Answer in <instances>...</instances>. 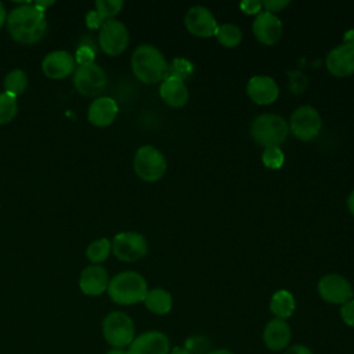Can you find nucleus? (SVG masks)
I'll return each instance as SVG.
<instances>
[{
    "label": "nucleus",
    "instance_id": "f257e3e1",
    "mask_svg": "<svg viewBox=\"0 0 354 354\" xmlns=\"http://www.w3.org/2000/svg\"><path fill=\"white\" fill-rule=\"evenodd\" d=\"M10 36L21 44H35L43 39L47 30L44 11L33 3L14 7L6 19Z\"/></svg>",
    "mask_w": 354,
    "mask_h": 354
},
{
    "label": "nucleus",
    "instance_id": "f03ea898",
    "mask_svg": "<svg viewBox=\"0 0 354 354\" xmlns=\"http://www.w3.org/2000/svg\"><path fill=\"white\" fill-rule=\"evenodd\" d=\"M131 71L140 82L153 84L162 82L167 76L169 62L158 47L145 43L137 46L133 51Z\"/></svg>",
    "mask_w": 354,
    "mask_h": 354
},
{
    "label": "nucleus",
    "instance_id": "7ed1b4c3",
    "mask_svg": "<svg viewBox=\"0 0 354 354\" xmlns=\"http://www.w3.org/2000/svg\"><path fill=\"white\" fill-rule=\"evenodd\" d=\"M106 292L113 303L131 306L144 301L148 293V283L136 271H122L109 279Z\"/></svg>",
    "mask_w": 354,
    "mask_h": 354
},
{
    "label": "nucleus",
    "instance_id": "20e7f679",
    "mask_svg": "<svg viewBox=\"0 0 354 354\" xmlns=\"http://www.w3.org/2000/svg\"><path fill=\"white\" fill-rule=\"evenodd\" d=\"M288 122L277 113L257 115L250 123V136L263 148L279 147L288 138Z\"/></svg>",
    "mask_w": 354,
    "mask_h": 354
},
{
    "label": "nucleus",
    "instance_id": "39448f33",
    "mask_svg": "<svg viewBox=\"0 0 354 354\" xmlns=\"http://www.w3.org/2000/svg\"><path fill=\"white\" fill-rule=\"evenodd\" d=\"M102 335L113 348H126L136 337L134 322L123 311H112L102 321Z\"/></svg>",
    "mask_w": 354,
    "mask_h": 354
},
{
    "label": "nucleus",
    "instance_id": "423d86ee",
    "mask_svg": "<svg viewBox=\"0 0 354 354\" xmlns=\"http://www.w3.org/2000/svg\"><path fill=\"white\" fill-rule=\"evenodd\" d=\"M133 167L141 180L153 183L163 177L167 169V162L158 148L152 145H142L134 153Z\"/></svg>",
    "mask_w": 354,
    "mask_h": 354
},
{
    "label": "nucleus",
    "instance_id": "0eeeda50",
    "mask_svg": "<svg viewBox=\"0 0 354 354\" xmlns=\"http://www.w3.org/2000/svg\"><path fill=\"white\" fill-rule=\"evenodd\" d=\"M112 253L116 259L131 263L137 261L148 253V242L145 236L136 231H123L113 236L111 242Z\"/></svg>",
    "mask_w": 354,
    "mask_h": 354
},
{
    "label": "nucleus",
    "instance_id": "6e6552de",
    "mask_svg": "<svg viewBox=\"0 0 354 354\" xmlns=\"http://www.w3.org/2000/svg\"><path fill=\"white\" fill-rule=\"evenodd\" d=\"M289 131L301 141H310L315 138L322 127L321 115L311 105H301L296 108L288 122Z\"/></svg>",
    "mask_w": 354,
    "mask_h": 354
},
{
    "label": "nucleus",
    "instance_id": "1a4fd4ad",
    "mask_svg": "<svg viewBox=\"0 0 354 354\" xmlns=\"http://www.w3.org/2000/svg\"><path fill=\"white\" fill-rule=\"evenodd\" d=\"M106 83L108 79L105 71L94 62L77 65L73 72V86L86 97H100L106 87Z\"/></svg>",
    "mask_w": 354,
    "mask_h": 354
},
{
    "label": "nucleus",
    "instance_id": "9d476101",
    "mask_svg": "<svg viewBox=\"0 0 354 354\" xmlns=\"http://www.w3.org/2000/svg\"><path fill=\"white\" fill-rule=\"evenodd\" d=\"M98 44L101 50L112 57L122 54L129 44V30L119 19H106L98 33Z\"/></svg>",
    "mask_w": 354,
    "mask_h": 354
},
{
    "label": "nucleus",
    "instance_id": "9b49d317",
    "mask_svg": "<svg viewBox=\"0 0 354 354\" xmlns=\"http://www.w3.org/2000/svg\"><path fill=\"white\" fill-rule=\"evenodd\" d=\"M319 297L329 304H343L353 299V286L348 279L340 274H325L317 283Z\"/></svg>",
    "mask_w": 354,
    "mask_h": 354
},
{
    "label": "nucleus",
    "instance_id": "f8f14e48",
    "mask_svg": "<svg viewBox=\"0 0 354 354\" xmlns=\"http://www.w3.org/2000/svg\"><path fill=\"white\" fill-rule=\"evenodd\" d=\"M184 25L187 30L198 37L214 36L218 26L213 12L205 6H192L184 15Z\"/></svg>",
    "mask_w": 354,
    "mask_h": 354
},
{
    "label": "nucleus",
    "instance_id": "ddd939ff",
    "mask_svg": "<svg viewBox=\"0 0 354 354\" xmlns=\"http://www.w3.org/2000/svg\"><path fill=\"white\" fill-rule=\"evenodd\" d=\"M129 354H169L170 340L160 330H147L134 337L127 347Z\"/></svg>",
    "mask_w": 354,
    "mask_h": 354
},
{
    "label": "nucleus",
    "instance_id": "4468645a",
    "mask_svg": "<svg viewBox=\"0 0 354 354\" xmlns=\"http://www.w3.org/2000/svg\"><path fill=\"white\" fill-rule=\"evenodd\" d=\"M253 33L256 39L266 46H272L279 41L282 37V21L277 14L268 11H260L253 24H252Z\"/></svg>",
    "mask_w": 354,
    "mask_h": 354
},
{
    "label": "nucleus",
    "instance_id": "2eb2a0df",
    "mask_svg": "<svg viewBox=\"0 0 354 354\" xmlns=\"http://www.w3.org/2000/svg\"><path fill=\"white\" fill-rule=\"evenodd\" d=\"M75 69H76L75 57L65 50L51 51L41 61V71L48 79H54V80L65 79L69 75H73Z\"/></svg>",
    "mask_w": 354,
    "mask_h": 354
},
{
    "label": "nucleus",
    "instance_id": "dca6fc26",
    "mask_svg": "<svg viewBox=\"0 0 354 354\" xmlns=\"http://www.w3.org/2000/svg\"><path fill=\"white\" fill-rule=\"evenodd\" d=\"M326 69L337 77L354 73V44L343 41L333 47L326 55Z\"/></svg>",
    "mask_w": 354,
    "mask_h": 354
},
{
    "label": "nucleus",
    "instance_id": "f3484780",
    "mask_svg": "<svg viewBox=\"0 0 354 354\" xmlns=\"http://www.w3.org/2000/svg\"><path fill=\"white\" fill-rule=\"evenodd\" d=\"M246 94L254 104L268 105L278 98L279 87L271 76L254 75L246 84Z\"/></svg>",
    "mask_w": 354,
    "mask_h": 354
},
{
    "label": "nucleus",
    "instance_id": "a211bd4d",
    "mask_svg": "<svg viewBox=\"0 0 354 354\" xmlns=\"http://www.w3.org/2000/svg\"><path fill=\"white\" fill-rule=\"evenodd\" d=\"M292 328L286 319L272 318L263 329L264 346L271 351H283L290 346Z\"/></svg>",
    "mask_w": 354,
    "mask_h": 354
},
{
    "label": "nucleus",
    "instance_id": "6ab92c4d",
    "mask_svg": "<svg viewBox=\"0 0 354 354\" xmlns=\"http://www.w3.org/2000/svg\"><path fill=\"white\" fill-rule=\"evenodd\" d=\"M109 275L100 264L87 266L79 277V288L87 296H100L108 289Z\"/></svg>",
    "mask_w": 354,
    "mask_h": 354
},
{
    "label": "nucleus",
    "instance_id": "aec40b11",
    "mask_svg": "<svg viewBox=\"0 0 354 354\" xmlns=\"http://www.w3.org/2000/svg\"><path fill=\"white\" fill-rule=\"evenodd\" d=\"M118 104L113 98L100 95L90 104L87 109L88 122L97 127H106L113 123L118 115Z\"/></svg>",
    "mask_w": 354,
    "mask_h": 354
},
{
    "label": "nucleus",
    "instance_id": "412c9836",
    "mask_svg": "<svg viewBox=\"0 0 354 354\" xmlns=\"http://www.w3.org/2000/svg\"><path fill=\"white\" fill-rule=\"evenodd\" d=\"M160 98L173 108H180L187 104L189 98V91L187 83L174 76H166L159 86Z\"/></svg>",
    "mask_w": 354,
    "mask_h": 354
},
{
    "label": "nucleus",
    "instance_id": "4be33fe9",
    "mask_svg": "<svg viewBox=\"0 0 354 354\" xmlns=\"http://www.w3.org/2000/svg\"><path fill=\"white\" fill-rule=\"evenodd\" d=\"M123 8L122 0H97L94 10L86 15V25L90 29H100L106 19H112Z\"/></svg>",
    "mask_w": 354,
    "mask_h": 354
},
{
    "label": "nucleus",
    "instance_id": "5701e85b",
    "mask_svg": "<svg viewBox=\"0 0 354 354\" xmlns=\"http://www.w3.org/2000/svg\"><path fill=\"white\" fill-rule=\"evenodd\" d=\"M296 310V299L292 292L286 289L277 290L270 300V311L274 318L288 319L293 315Z\"/></svg>",
    "mask_w": 354,
    "mask_h": 354
},
{
    "label": "nucleus",
    "instance_id": "b1692460",
    "mask_svg": "<svg viewBox=\"0 0 354 354\" xmlns=\"http://www.w3.org/2000/svg\"><path fill=\"white\" fill-rule=\"evenodd\" d=\"M144 304L148 311L156 315H165L170 313L173 307L171 293L163 288L148 289V293L144 299Z\"/></svg>",
    "mask_w": 354,
    "mask_h": 354
},
{
    "label": "nucleus",
    "instance_id": "393cba45",
    "mask_svg": "<svg viewBox=\"0 0 354 354\" xmlns=\"http://www.w3.org/2000/svg\"><path fill=\"white\" fill-rule=\"evenodd\" d=\"M214 37L217 41L227 48H232L241 44L242 41V30L235 24H220L214 32Z\"/></svg>",
    "mask_w": 354,
    "mask_h": 354
},
{
    "label": "nucleus",
    "instance_id": "a878e982",
    "mask_svg": "<svg viewBox=\"0 0 354 354\" xmlns=\"http://www.w3.org/2000/svg\"><path fill=\"white\" fill-rule=\"evenodd\" d=\"M4 93L17 98L21 95L28 87V76L22 69H12L8 72L3 80Z\"/></svg>",
    "mask_w": 354,
    "mask_h": 354
},
{
    "label": "nucleus",
    "instance_id": "bb28decb",
    "mask_svg": "<svg viewBox=\"0 0 354 354\" xmlns=\"http://www.w3.org/2000/svg\"><path fill=\"white\" fill-rule=\"evenodd\" d=\"M111 241L108 238H100L93 241L86 249V257L93 264H100L105 261L111 253Z\"/></svg>",
    "mask_w": 354,
    "mask_h": 354
},
{
    "label": "nucleus",
    "instance_id": "cd10ccee",
    "mask_svg": "<svg viewBox=\"0 0 354 354\" xmlns=\"http://www.w3.org/2000/svg\"><path fill=\"white\" fill-rule=\"evenodd\" d=\"M194 72H195V68L189 59L177 57V58H173V61L169 64L167 75L178 77L185 82L187 79H189L194 75Z\"/></svg>",
    "mask_w": 354,
    "mask_h": 354
},
{
    "label": "nucleus",
    "instance_id": "c85d7f7f",
    "mask_svg": "<svg viewBox=\"0 0 354 354\" xmlns=\"http://www.w3.org/2000/svg\"><path fill=\"white\" fill-rule=\"evenodd\" d=\"M18 112L17 98L7 93H0V124L10 123Z\"/></svg>",
    "mask_w": 354,
    "mask_h": 354
},
{
    "label": "nucleus",
    "instance_id": "c756f323",
    "mask_svg": "<svg viewBox=\"0 0 354 354\" xmlns=\"http://www.w3.org/2000/svg\"><path fill=\"white\" fill-rule=\"evenodd\" d=\"M261 162L271 170H278L285 162V155L279 147H267L263 149Z\"/></svg>",
    "mask_w": 354,
    "mask_h": 354
},
{
    "label": "nucleus",
    "instance_id": "7c9ffc66",
    "mask_svg": "<svg viewBox=\"0 0 354 354\" xmlns=\"http://www.w3.org/2000/svg\"><path fill=\"white\" fill-rule=\"evenodd\" d=\"M183 347L191 354H206L210 350V342L206 336L195 335V336H189L185 340Z\"/></svg>",
    "mask_w": 354,
    "mask_h": 354
},
{
    "label": "nucleus",
    "instance_id": "2f4dec72",
    "mask_svg": "<svg viewBox=\"0 0 354 354\" xmlns=\"http://www.w3.org/2000/svg\"><path fill=\"white\" fill-rule=\"evenodd\" d=\"M340 318L347 326L354 328V299L340 306Z\"/></svg>",
    "mask_w": 354,
    "mask_h": 354
},
{
    "label": "nucleus",
    "instance_id": "473e14b6",
    "mask_svg": "<svg viewBox=\"0 0 354 354\" xmlns=\"http://www.w3.org/2000/svg\"><path fill=\"white\" fill-rule=\"evenodd\" d=\"M94 59V51L88 46H80L79 50L76 51V58L75 61L77 65H84V64H91Z\"/></svg>",
    "mask_w": 354,
    "mask_h": 354
},
{
    "label": "nucleus",
    "instance_id": "72a5a7b5",
    "mask_svg": "<svg viewBox=\"0 0 354 354\" xmlns=\"http://www.w3.org/2000/svg\"><path fill=\"white\" fill-rule=\"evenodd\" d=\"M239 8L249 15H257L260 11H263L261 1L259 0H243L239 3Z\"/></svg>",
    "mask_w": 354,
    "mask_h": 354
},
{
    "label": "nucleus",
    "instance_id": "f704fd0d",
    "mask_svg": "<svg viewBox=\"0 0 354 354\" xmlns=\"http://www.w3.org/2000/svg\"><path fill=\"white\" fill-rule=\"evenodd\" d=\"M288 4H289L288 0H266V1H261L263 10L268 11V12H272V14H275L277 11L283 10Z\"/></svg>",
    "mask_w": 354,
    "mask_h": 354
},
{
    "label": "nucleus",
    "instance_id": "c9c22d12",
    "mask_svg": "<svg viewBox=\"0 0 354 354\" xmlns=\"http://www.w3.org/2000/svg\"><path fill=\"white\" fill-rule=\"evenodd\" d=\"M282 354H314L313 350L306 344H292Z\"/></svg>",
    "mask_w": 354,
    "mask_h": 354
},
{
    "label": "nucleus",
    "instance_id": "e433bc0d",
    "mask_svg": "<svg viewBox=\"0 0 354 354\" xmlns=\"http://www.w3.org/2000/svg\"><path fill=\"white\" fill-rule=\"evenodd\" d=\"M347 209L354 216V191H351L350 195L347 196Z\"/></svg>",
    "mask_w": 354,
    "mask_h": 354
},
{
    "label": "nucleus",
    "instance_id": "4c0bfd02",
    "mask_svg": "<svg viewBox=\"0 0 354 354\" xmlns=\"http://www.w3.org/2000/svg\"><path fill=\"white\" fill-rule=\"evenodd\" d=\"M6 19H7V11L4 8V4L0 1V28L6 24Z\"/></svg>",
    "mask_w": 354,
    "mask_h": 354
},
{
    "label": "nucleus",
    "instance_id": "58836bf2",
    "mask_svg": "<svg viewBox=\"0 0 354 354\" xmlns=\"http://www.w3.org/2000/svg\"><path fill=\"white\" fill-rule=\"evenodd\" d=\"M206 354H234L231 350H228V348H224V347H221V348H213V350H209Z\"/></svg>",
    "mask_w": 354,
    "mask_h": 354
},
{
    "label": "nucleus",
    "instance_id": "ea45409f",
    "mask_svg": "<svg viewBox=\"0 0 354 354\" xmlns=\"http://www.w3.org/2000/svg\"><path fill=\"white\" fill-rule=\"evenodd\" d=\"M169 354H191V353L187 351L184 347H174L170 350Z\"/></svg>",
    "mask_w": 354,
    "mask_h": 354
},
{
    "label": "nucleus",
    "instance_id": "a19ab883",
    "mask_svg": "<svg viewBox=\"0 0 354 354\" xmlns=\"http://www.w3.org/2000/svg\"><path fill=\"white\" fill-rule=\"evenodd\" d=\"M106 354H129L127 348H111L106 351Z\"/></svg>",
    "mask_w": 354,
    "mask_h": 354
},
{
    "label": "nucleus",
    "instance_id": "79ce46f5",
    "mask_svg": "<svg viewBox=\"0 0 354 354\" xmlns=\"http://www.w3.org/2000/svg\"><path fill=\"white\" fill-rule=\"evenodd\" d=\"M344 41H346V43H353V44H354V30H348V32H346Z\"/></svg>",
    "mask_w": 354,
    "mask_h": 354
},
{
    "label": "nucleus",
    "instance_id": "37998d69",
    "mask_svg": "<svg viewBox=\"0 0 354 354\" xmlns=\"http://www.w3.org/2000/svg\"><path fill=\"white\" fill-rule=\"evenodd\" d=\"M353 299H354V286H353Z\"/></svg>",
    "mask_w": 354,
    "mask_h": 354
}]
</instances>
